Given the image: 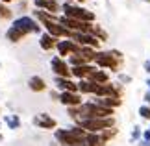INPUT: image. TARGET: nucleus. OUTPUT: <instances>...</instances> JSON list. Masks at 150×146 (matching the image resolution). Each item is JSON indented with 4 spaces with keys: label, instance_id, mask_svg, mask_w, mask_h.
I'll return each instance as SVG.
<instances>
[{
    "label": "nucleus",
    "instance_id": "obj_29",
    "mask_svg": "<svg viewBox=\"0 0 150 146\" xmlns=\"http://www.w3.org/2000/svg\"><path fill=\"white\" fill-rule=\"evenodd\" d=\"M143 98H145V104H146V106H150V91H146Z\"/></svg>",
    "mask_w": 150,
    "mask_h": 146
},
{
    "label": "nucleus",
    "instance_id": "obj_37",
    "mask_svg": "<svg viewBox=\"0 0 150 146\" xmlns=\"http://www.w3.org/2000/svg\"><path fill=\"white\" fill-rule=\"evenodd\" d=\"M148 131H150V128H148Z\"/></svg>",
    "mask_w": 150,
    "mask_h": 146
},
{
    "label": "nucleus",
    "instance_id": "obj_10",
    "mask_svg": "<svg viewBox=\"0 0 150 146\" xmlns=\"http://www.w3.org/2000/svg\"><path fill=\"white\" fill-rule=\"evenodd\" d=\"M59 102L67 107H78L83 104V98L80 92H59Z\"/></svg>",
    "mask_w": 150,
    "mask_h": 146
},
{
    "label": "nucleus",
    "instance_id": "obj_1",
    "mask_svg": "<svg viewBox=\"0 0 150 146\" xmlns=\"http://www.w3.org/2000/svg\"><path fill=\"white\" fill-rule=\"evenodd\" d=\"M95 67L96 68H102V71H111V72H119L120 67L124 63V56L120 50H96V56H95Z\"/></svg>",
    "mask_w": 150,
    "mask_h": 146
},
{
    "label": "nucleus",
    "instance_id": "obj_28",
    "mask_svg": "<svg viewBox=\"0 0 150 146\" xmlns=\"http://www.w3.org/2000/svg\"><path fill=\"white\" fill-rule=\"evenodd\" d=\"M50 98H52V100H57V102H59V92L52 91V92H50Z\"/></svg>",
    "mask_w": 150,
    "mask_h": 146
},
{
    "label": "nucleus",
    "instance_id": "obj_7",
    "mask_svg": "<svg viewBox=\"0 0 150 146\" xmlns=\"http://www.w3.org/2000/svg\"><path fill=\"white\" fill-rule=\"evenodd\" d=\"M56 50H57V56H59V57L67 59L69 56L78 54V52H80V44H76L72 39H59L57 44H56Z\"/></svg>",
    "mask_w": 150,
    "mask_h": 146
},
{
    "label": "nucleus",
    "instance_id": "obj_34",
    "mask_svg": "<svg viewBox=\"0 0 150 146\" xmlns=\"http://www.w3.org/2000/svg\"><path fill=\"white\" fill-rule=\"evenodd\" d=\"M146 85H148V91H150V78L146 80Z\"/></svg>",
    "mask_w": 150,
    "mask_h": 146
},
{
    "label": "nucleus",
    "instance_id": "obj_21",
    "mask_svg": "<svg viewBox=\"0 0 150 146\" xmlns=\"http://www.w3.org/2000/svg\"><path fill=\"white\" fill-rule=\"evenodd\" d=\"M67 63H69V67H80V65H89L87 61L83 59L80 54H72V56H69L67 57Z\"/></svg>",
    "mask_w": 150,
    "mask_h": 146
},
{
    "label": "nucleus",
    "instance_id": "obj_12",
    "mask_svg": "<svg viewBox=\"0 0 150 146\" xmlns=\"http://www.w3.org/2000/svg\"><path fill=\"white\" fill-rule=\"evenodd\" d=\"M95 68L96 67L93 63H89V65H80V67H71V76L76 78V80H87Z\"/></svg>",
    "mask_w": 150,
    "mask_h": 146
},
{
    "label": "nucleus",
    "instance_id": "obj_13",
    "mask_svg": "<svg viewBox=\"0 0 150 146\" xmlns=\"http://www.w3.org/2000/svg\"><path fill=\"white\" fill-rule=\"evenodd\" d=\"M26 37H28V33L24 30H21V28H17V26H9L8 32H6V39H8L9 43H21V41L26 39Z\"/></svg>",
    "mask_w": 150,
    "mask_h": 146
},
{
    "label": "nucleus",
    "instance_id": "obj_32",
    "mask_svg": "<svg viewBox=\"0 0 150 146\" xmlns=\"http://www.w3.org/2000/svg\"><path fill=\"white\" fill-rule=\"evenodd\" d=\"M0 2H4V4H9V2H21V0H0Z\"/></svg>",
    "mask_w": 150,
    "mask_h": 146
},
{
    "label": "nucleus",
    "instance_id": "obj_11",
    "mask_svg": "<svg viewBox=\"0 0 150 146\" xmlns=\"http://www.w3.org/2000/svg\"><path fill=\"white\" fill-rule=\"evenodd\" d=\"M54 83L59 92H78V83L72 78H54Z\"/></svg>",
    "mask_w": 150,
    "mask_h": 146
},
{
    "label": "nucleus",
    "instance_id": "obj_20",
    "mask_svg": "<svg viewBox=\"0 0 150 146\" xmlns=\"http://www.w3.org/2000/svg\"><path fill=\"white\" fill-rule=\"evenodd\" d=\"M4 122L8 124L9 130H19V128H21V118H19V115H6V116H4Z\"/></svg>",
    "mask_w": 150,
    "mask_h": 146
},
{
    "label": "nucleus",
    "instance_id": "obj_35",
    "mask_svg": "<svg viewBox=\"0 0 150 146\" xmlns=\"http://www.w3.org/2000/svg\"><path fill=\"white\" fill-rule=\"evenodd\" d=\"M76 2H78V4H83V2H85V0H76Z\"/></svg>",
    "mask_w": 150,
    "mask_h": 146
},
{
    "label": "nucleus",
    "instance_id": "obj_24",
    "mask_svg": "<svg viewBox=\"0 0 150 146\" xmlns=\"http://www.w3.org/2000/svg\"><path fill=\"white\" fill-rule=\"evenodd\" d=\"M141 137H143V130L139 126H135L134 130H132V135H130V141L132 142H139L141 141Z\"/></svg>",
    "mask_w": 150,
    "mask_h": 146
},
{
    "label": "nucleus",
    "instance_id": "obj_30",
    "mask_svg": "<svg viewBox=\"0 0 150 146\" xmlns=\"http://www.w3.org/2000/svg\"><path fill=\"white\" fill-rule=\"evenodd\" d=\"M139 146H150V142H148V141H143V139H141V141H139Z\"/></svg>",
    "mask_w": 150,
    "mask_h": 146
},
{
    "label": "nucleus",
    "instance_id": "obj_36",
    "mask_svg": "<svg viewBox=\"0 0 150 146\" xmlns=\"http://www.w3.org/2000/svg\"><path fill=\"white\" fill-rule=\"evenodd\" d=\"M146 2H150V0H146Z\"/></svg>",
    "mask_w": 150,
    "mask_h": 146
},
{
    "label": "nucleus",
    "instance_id": "obj_3",
    "mask_svg": "<svg viewBox=\"0 0 150 146\" xmlns=\"http://www.w3.org/2000/svg\"><path fill=\"white\" fill-rule=\"evenodd\" d=\"M63 17H69V19L80 20V22H95V13L89 9L82 8L78 4H63L61 6Z\"/></svg>",
    "mask_w": 150,
    "mask_h": 146
},
{
    "label": "nucleus",
    "instance_id": "obj_33",
    "mask_svg": "<svg viewBox=\"0 0 150 146\" xmlns=\"http://www.w3.org/2000/svg\"><path fill=\"white\" fill-rule=\"evenodd\" d=\"M78 146H91V144H87V142H85V141H83L82 144H78Z\"/></svg>",
    "mask_w": 150,
    "mask_h": 146
},
{
    "label": "nucleus",
    "instance_id": "obj_16",
    "mask_svg": "<svg viewBox=\"0 0 150 146\" xmlns=\"http://www.w3.org/2000/svg\"><path fill=\"white\" fill-rule=\"evenodd\" d=\"M87 80H91V81H93V83H96V85H104V83H109V74H108V71L95 68Z\"/></svg>",
    "mask_w": 150,
    "mask_h": 146
},
{
    "label": "nucleus",
    "instance_id": "obj_18",
    "mask_svg": "<svg viewBox=\"0 0 150 146\" xmlns=\"http://www.w3.org/2000/svg\"><path fill=\"white\" fill-rule=\"evenodd\" d=\"M28 87H30V91H33V92H43V91H47V81H45L41 76H32V78L28 80Z\"/></svg>",
    "mask_w": 150,
    "mask_h": 146
},
{
    "label": "nucleus",
    "instance_id": "obj_6",
    "mask_svg": "<svg viewBox=\"0 0 150 146\" xmlns=\"http://www.w3.org/2000/svg\"><path fill=\"white\" fill-rule=\"evenodd\" d=\"M50 68L54 72L56 78H72L71 76V67H69L67 59H63L59 56H54L50 59Z\"/></svg>",
    "mask_w": 150,
    "mask_h": 146
},
{
    "label": "nucleus",
    "instance_id": "obj_19",
    "mask_svg": "<svg viewBox=\"0 0 150 146\" xmlns=\"http://www.w3.org/2000/svg\"><path fill=\"white\" fill-rule=\"evenodd\" d=\"M91 35H95L100 43H106L108 41V32L104 30L102 26H98V24H93V28H91Z\"/></svg>",
    "mask_w": 150,
    "mask_h": 146
},
{
    "label": "nucleus",
    "instance_id": "obj_4",
    "mask_svg": "<svg viewBox=\"0 0 150 146\" xmlns=\"http://www.w3.org/2000/svg\"><path fill=\"white\" fill-rule=\"evenodd\" d=\"M80 128H83L87 133H102L104 130H109V128H115V118L109 116V118H89L76 124Z\"/></svg>",
    "mask_w": 150,
    "mask_h": 146
},
{
    "label": "nucleus",
    "instance_id": "obj_26",
    "mask_svg": "<svg viewBox=\"0 0 150 146\" xmlns=\"http://www.w3.org/2000/svg\"><path fill=\"white\" fill-rule=\"evenodd\" d=\"M132 81V78L130 76H126V74H119V83L122 85V83H130Z\"/></svg>",
    "mask_w": 150,
    "mask_h": 146
},
{
    "label": "nucleus",
    "instance_id": "obj_2",
    "mask_svg": "<svg viewBox=\"0 0 150 146\" xmlns=\"http://www.w3.org/2000/svg\"><path fill=\"white\" fill-rule=\"evenodd\" d=\"M87 131L83 128L74 124L72 128H63V130H54V139L61 146H78L85 141Z\"/></svg>",
    "mask_w": 150,
    "mask_h": 146
},
{
    "label": "nucleus",
    "instance_id": "obj_15",
    "mask_svg": "<svg viewBox=\"0 0 150 146\" xmlns=\"http://www.w3.org/2000/svg\"><path fill=\"white\" fill-rule=\"evenodd\" d=\"M96 83H93L91 80H78V92L80 95H91V96H95V92H96Z\"/></svg>",
    "mask_w": 150,
    "mask_h": 146
},
{
    "label": "nucleus",
    "instance_id": "obj_27",
    "mask_svg": "<svg viewBox=\"0 0 150 146\" xmlns=\"http://www.w3.org/2000/svg\"><path fill=\"white\" fill-rule=\"evenodd\" d=\"M141 139H143V141H148V142H150V131H148V130H143V137H141Z\"/></svg>",
    "mask_w": 150,
    "mask_h": 146
},
{
    "label": "nucleus",
    "instance_id": "obj_31",
    "mask_svg": "<svg viewBox=\"0 0 150 146\" xmlns=\"http://www.w3.org/2000/svg\"><path fill=\"white\" fill-rule=\"evenodd\" d=\"M145 71L150 74V61H146V63H145Z\"/></svg>",
    "mask_w": 150,
    "mask_h": 146
},
{
    "label": "nucleus",
    "instance_id": "obj_9",
    "mask_svg": "<svg viewBox=\"0 0 150 146\" xmlns=\"http://www.w3.org/2000/svg\"><path fill=\"white\" fill-rule=\"evenodd\" d=\"M33 126H37L39 130H56L57 128V122L54 116H50L48 113H37L33 116Z\"/></svg>",
    "mask_w": 150,
    "mask_h": 146
},
{
    "label": "nucleus",
    "instance_id": "obj_17",
    "mask_svg": "<svg viewBox=\"0 0 150 146\" xmlns=\"http://www.w3.org/2000/svg\"><path fill=\"white\" fill-rule=\"evenodd\" d=\"M93 102L95 104H98V106H102V107H108V109H117V107H120L122 106V100H119V98H93Z\"/></svg>",
    "mask_w": 150,
    "mask_h": 146
},
{
    "label": "nucleus",
    "instance_id": "obj_25",
    "mask_svg": "<svg viewBox=\"0 0 150 146\" xmlns=\"http://www.w3.org/2000/svg\"><path fill=\"white\" fill-rule=\"evenodd\" d=\"M139 116L141 118H145V120H150V106H141L139 107Z\"/></svg>",
    "mask_w": 150,
    "mask_h": 146
},
{
    "label": "nucleus",
    "instance_id": "obj_22",
    "mask_svg": "<svg viewBox=\"0 0 150 146\" xmlns=\"http://www.w3.org/2000/svg\"><path fill=\"white\" fill-rule=\"evenodd\" d=\"M9 19H13V9L8 4L0 2V20H9Z\"/></svg>",
    "mask_w": 150,
    "mask_h": 146
},
{
    "label": "nucleus",
    "instance_id": "obj_23",
    "mask_svg": "<svg viewBox=\"0 0 150 146\" xmlns=\"http://www.w3.org/2000/svg\"><path fill=\"white\" fill-rule=\"evenodd\" d=\"M117 133H119V130H117V126H115V128H109V130H104V131L100 133V137H102V141L108 144L111 139L117 137Z\"/></svg>",
    "mask_w": 150,
    "mask_h": 146
},
{
    "label": "nucleus",
    "instance_id": "obj_5",
    "mask_svg": "<svg viewBox=\"0 0 150 146\" xmlns=\"http://www.w3.org/2000/svg\"><path fill=\"white\" fill-rule=\"evenodd\" d=\"M11 26H17V28H21V30H24L28 35H30V33H43V26L30 15H22L19 19H15Z\"/></svg>",
    "mask_w": 150,
    "mask_h": 146
},
{
    "label": "nucleus",
    "instance_id": "obj_8",
    "mask_svg": "<svg viewBox=\"0 0 150 146\" xmlns=\"http://www.w3.org/2000/svg\"><path fill=\"white\" fill-rule=\"evenodd\" d=\"M76 44L80 46H89V48H95L98 50L100 48V41L96 39L95 35H91V33H78V32H72V37H71Z\"/></svg>",
    "mask_w": 150,
    "mask_h": 146
},
{
    "label": "nucleus",
    "instance_id": "obj_14",
    "mask_svg": "<svg viewBox=\"0 0 150 146\" xmlns=\"http://www.w3.org/2000/svg\"><path fill=\"white\" fill-rule=\"evenodd\" d=\"M57 41H59V39H56V37H52L50 33L43 32V33H41V37H39V46H41L45 52H50V50H54V48H56Z\"/></svg>",
    "mask_w": 150,
    "mask_h": 146
}]
</instances>
